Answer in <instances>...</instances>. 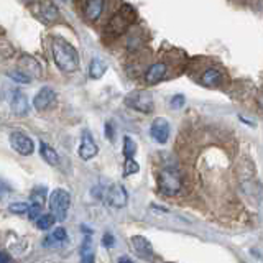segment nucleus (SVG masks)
<instances>
[{
	"label": "nucleus",
	"instance_id": "obj_5",
	"mask_svg": "<svg viewBox=\"0 0 263 263\" xmlns=\"http://www.w3.org/2000/svg\"><path fill=\"white\" fill-rule=\"evenodd\" d=\"M125 102L132 109L145 114H150L153 110V97L150 92H145V90H135V92H132Z\"/></svg>",
	"mask_w": 263,
	"mask_h": 263
},
{
	"label": "nucleus",
	"instance_id": "obj_16",
	"mask_svg": "<svg viewBox=\"0 0 263 263\" xmlns=\"http://www.w3.org/2000/svg\"><path fill=\"white\" fill-rule=\"evenodd\" d=\"M104 10V0H87L84 5V13L89 22H96Z\"/></svg>",
	"mask_w": 263,
	"mask_h": 263
},
{
	"label": "nucleus",
	"instance_id": "obj_21",
	"mask_svg": "<svg viewBox=\"0 0 263 263\" xmlns=\"http://www.w3.org/2000/svg\"><path fill=\"white\" fill-rule=\"evenodd\" d=\"M54 222H56V219H54V216H53L51 212H49V214H41V216L36 219V227L40 230H48V229H51L54 226Z\"/></svg>",
	"mask_w": 263,
	"mask_h": 263
},
{
	"label": "nucleus",
	"instance_id": "obj_1",
	"mask_svg": "<svg viewBox=\"0 0 263 263\" xmlns=\"http://www.w3.org/2000/svg\"><path fill=\"white\" fill-rule=\"evenodd\" d=\"M51 53L56 66L64 72H72L79 68L78 49L63 38H54L51 43Z\"/></svg>",
	"mask_w": 263,
	"mask_h": 263
},
{
	"label": "nucleus",
	"instance_id": "obj_11",
	"mask_svg": "<svg viewBox=\"0 0 263 263\" xmlns=\"http://www.w3.org/2000/svg\"><path fill=\"white\" fill-rule=\"evenodd\" d=\"M54 99H56V92L51 87H41L38 90V94L35 96V99H33V105H35V109L38 110H45L54 102Z\"/></svg>",
	"mask_w": 263,
	"mask_h": 263
},
{
	"label": "nucleus",
	"instance_id": "obj_27",
	"mask_svg": "<svg viewBox=\"0 0 263 263\" xmlns=\"http://www.w3.org/2000/svg\"><path fill=\"white\" fill-rule=\"evenodd\" d=\"M30 209V205L27 202H12L8 205V211L12 214H27Z\"/></svg>",
	"mask_w": 263,
	"mask_h": 263
},
{
	"label": "nucleus",
	"instance_id": "obj_15",
	"mask_svg": "<svg viewBox=\"0 0 263 263\" xmlns=\"http://www.w3.org/2000/svg\"><path fill=\"white\" fill-rule=\"evenodd\" d=\"M164 74H166V64L164 63H155L152 64L148 71L145 72V81L146 84H156V82H160Z\"/></svg>",
	"mask_w": 263,
	"mask_h": 263
},
{
	"label": "nucleus",
	"instance_id": "obj_20",
	"mask_svg": "<svg viewBox=\"0 0 263 263\" xmlns=\"http://www.w3.org/2000/svg\"><path fill=\"white\" fill-rule=\"evenodd\" d=\"M81 263H94V247L90 238H86L81 247Z\"/></svg>",
	"mask_w": 263,
	"mask_h": 263
},
{
	"label": "nucleus",
	"instance_id": "obj_4",
	"mask_svg": "<svg viewBox=\"0 0 263 263\" xmlns=\"http://www.w3.org/2000/svg\"><path fill=\"white\" fill-rule=\"evenodd\" d=\"M158 187L164 196H175L181 191V175L175 168H164L158 173Z\"/></svg>",
	"mask_w": 263,
	"mask_h": 263
},
{
	"label": "nucleus",
	"instance_id": "obj_30",
	"mask_svg": "<svg viewBox=\"0 0 263 263\" xmlns=\"http://www.w3.org/2000/svg\"><path fill=\"white\" fill-rule=\"evenodd\" d=\"M114 243H115V238H114L112 234H105V235L102 237V245L107 247V249H110V247H112Z\"/></svg>",
	"mask_w": 263,
	"mask_h": 263
},
{
	"label": "nucleus",
	"instance_id": "obj_33",
	"mask_svg": "<svg viewBox=\"0 0 263 263\" xmlns=\"http://www.w3.org/2000/svg\"><path fill=\"white\" fill-rule=\"evenodd\" d=\"M119 263H134V261H132L128 257H120L119 258Z\"/></svg>",
	"mask_w": 263,
	"mask_h": 263
},
{
	"label": "nucleus",
	"instance_id": "obj_36",
	"mask_svg": "<svg viewBox=\"0 0 263 263\" xmlns=\"http://www.w3.org/2000/svg\"><path fill=\"white\" fill-rule=\"evenodd\" d=\"M63 2H66V0H63Z\"/></svg>",
	"mask_w": 263,
	"mask_h": 263
},
{
	"label": "nucleus",
	"instance_id": "obj_34",
	"mask_svg": "<svg viewBox=\"0 0 263 263\" xmlns=\"http://www.w3.org/2000/svg\"><path fill=\"white\" fill-rule=\"evenodd\" d=\"M258 104H260V107H261V110H263V96H260V99H258Z\"/></svg>",
	"mask_w": 263,
	"mask_h": 263
},
{
	"label": "nucleus",
	"instance_id": "obj_28",
	"mask_svg": "<svg viewBox=\"0 0 263 263\" xmlns=\"http://www.w3.org/2000/svg\"><path fill=\"white\" fill-rule=\"evenodd\" d=\"M41 211H43V205H38V204H31L30 209H28V217L30 220H36L41 216Z\"/></svg>",
	"mask_w": 263,
	"mask_h": 263
},
{
	"label": "nucleus",
	"instance_id": "obj_19",
	"mask_svg": "<svg viewBox=\"0 0 263 263\" xmlns=\"http://www.w3.org/2000/svg\"><path fill=\"white\" fill-rule=\"evenodd\" d=\"M105 71H107V64L102 60L94 58V60L90 61V64H89V76L92 78V79H101L105 74Z\"/></svg>",
	"mask_w": 263,
	"mask_h": 263
},
{
	"label": "nucleus",
	"instance_id": "obj_23",
	"mask_svg": "<svg viewBox=\"0 0 263 263\" xmlns=\"http://www.w3.org/2000/svg\"><path fill=\"white\" fill-rule=\"evenodd\" d=\"M137 153V143L130 137L123 138V156L125 158H134Z\"/></svg>",
	"mask_w": 263,
	"mask_h": 263
},
{
	"label": "nucleus",
	"instance_id": "obj_2",
	"mask_svg": "<svg viewBox=\"0 0 263 263\" xmlns=\"http://www.w3.org/2000/svg\"><path fill=\"white\" fill-rule=\"evenodd\" d=\"M134 18H135L134 8H132L130 5H122L120 10L112 16L109 23H107L104 33L109 38L119 36V35H122V33L128 28V25L134 22Z\"/></svg>",
	"mask_w": 263,
	"mask_h": 263
},
{
	"label": "nucleus",
	"instance_id": "obj_13",
	"mask_svg": "<svg viewBox=\"0 0 263 263\" xmlns=\"http://www.w3.org/2000/svg\"><path fill=\"white\" fill-rule=\"evenodd\" d=\"M132 245H134L135 252L142 258H146V260H152L153 258V247H152V243L148 242L145 237H142V235H134V237H132Z\"/></svg>",
	"mask_w": 263,
	"mask_h": 263
},
{
	"label": "nucleus",
	"instance_id": "obj_10",
	"mask_svg": "<svg viewBox=\"0 0 263 263\" xmlns=\"http://www.w3.org/2000/svg\"><path fill=\"white\" fill-rule=\"evenodd\" d=\"M18 69L23 72V74H27V76L30 79L33 78H40L41 76V66L40 63L35 60V58H31V56H22L20 58V61H18Z\"/></svg>",
	"mask_w": 263,
	"mask_h": 263
},
{
	"label": "nucleus",
	"instance_id": "obj_29",
	"mask_svg": "<svg viewBox=\"0 0 263 263\" xmlns=\"http://www.w3.org/2000/svg\"><path fill=\"white\" fill-rule=\"evenodd\" d=\"M183 105H184V96L178 94V96H175V97L171 99V107H173V109H181Z\"/></svg>",
	"mask_w": 263,
	"mask_h": 263
},
{
	"label": "nucleus",
	"instance_id": "obj_35",
	"mask_svg": "<svg viewBox=\"0 0 263 263\" xmlns=\"http://www.w3.org/2000/svg\"><path fill=\"white\" fill-rule=\"evenodd\" d=\"M25 2H30V0H25Z\"/></svg>",
	"mask_w": 263,
	"mask_h": 263
},
{
	"label": "nucleus",
	"instance_id": "obj_12",
	"mask_svg": "<svg viewBox=\"0 0 263 263\" xmlns=\"http://www.w3.org/2000/svg\"><path fill=\"white\" fill-rule=\"evenodd\" d=\"M38 15L40 18L46 22V23H54L58 18H60V10L56 8V5L49 0H45L38 5Z\"/></svg>",
	"mask_w": 263,
	"mask_h": 263
},
{
	"label": "nucleus",
	"instance_id": "obj_32",
	"mask_svg": "<svg viewBox=\"0 0 263 263\" xmlns=\"http://www.w3.org/2000/svg\"><path fill=\"white\" fill-rule=\"evenodd\" d=\"M8 191V187L2 183V181H0V197H4V194Z\"/></svg>",
	"mask_w": 263,
	"mask_h": 263
},
{
	"label": "nucleus",
	"instance_id": "obj_6",
	"mask_svg": "<svg viewBox=\"0 0 263 263\" xmlns=\"http://www.w3.org/2000/svg\"><path fill=\"white\" fill-rule=\"evenodd\" d=\"M10 145L16 153L23 155V156H28L35 152V143H33V140L28 135H25L23 132H12Z\"/></svg>",
	"mask_w": 263,
	"mask_h": 263
},
{
	"label": "nucleus",
	"instance_id": "obj_9",
	"mask_svg": "<svg viewBox=\"0 0 263 263\" xmlns=\"http://www.w3.org/2000/svg\"><path fill=\"white\" fill-rule=\"evenodd\" d=\"M150 132H152V137L158 143H166L168 138H170V123H168V120L163 119V117L155 119L153 123H152Z\"/></svg>",
	"mask_w": 263,
	"mask_h": 263
},
{
	"label": "nucleus",
	"instance_id": "obj_24",
	"mask_svg": "<svg viewBox=\"0 0 263 263\" xmlns=\"http://www.w3.org/2000/svg\"><path fill=\"white\" fill-rule=\"evenodd\" d=\"M66 238H68V232H66V229L64 227H58L54 232L46 238V240H49V243H63Z\"/></svg>",
	"mask_w": 263,
	"mask_h": 263
},
{
	"label": "nucleus",
	"instance_id": "obj_14",
	"mask_svg": "<svg viewBox=\"0 0 263 263\" xmlns=\"http://www.w3.org/2000/svg\"><path fill=\"white\" fill-rule=\"evenodd\" d=\"M10 105H12L13 114H16V115H27L28 114V99L18 89L12 92Z\"/></svg>",
	"mask_w": 263,
	"mask_h": 263
},
{
	"label": "nucleus",
	"instance_id": "obj_31",
	"mask_svg": "<svg viewBox=\"0 0 263 263\" xmlns=\"http://www.w3.org/2000/svg\"><path fill=\"white\" fill-rule=\"evenodd\" d=\"M0 263H13V260L10 258V255H8L7 252L0 250Z\"/></svg>",
	"mask_w": 263,
	"mask_h": 263
},
{
	"label": "nucleus",
	"instance_id": "obj_8",
	"mask_svg": "<svg viewBox=\"0 0 263 263\" xmlns=\"http://www.w3.org/2000/svg\"><path fill=\"white\" fill-rule=\"evenodd\" d=\"M99 153V148L94 142L92 135H90V132H84L81 137V145H79V156L82 160H90L94 158V156Z\"/></svg>",
	"mask_w": 263,
	"mask_h": 263
},
{
	"label": "nucleus",
	"instance_id": "obj_17",
	"mask_svg": "<svg viewBox=\"0 0 263 263\" xmlns=\"http://www.w3.org/2000/svg\"><path fill=\"white\" fill-rule=\"evenodd\" d=\"M40 155H41V158H43L46 163L51 164V166H56V164L60 163V156H58V153L49 145H46L45 142L40 143Z\"/></svg>",
	"mask_w": 263,
	"mask_h": 263
},
{
	"label": "nucleus",
	"instance_id": "obj_3",
	"mask_svg": "<svg viewBox=\"0 0 263 263\" xmlns=\"http://www.w3.org/2000/svg\"><path fill=\"white\" fill-rule=\"evenodd\" d=\"M48 205H49V212L53 214L56 220L63 222L66 217H68V209L71 205V196L68 191L58 187L49 194L48 197Z\"/></svg>",
	"mask_w": 263,
	"mask_h": 263
},
{
	"label": "nucleus",
	"instance_id": "obj_25",
	"mask_svg": "<svg viewBox=\"0 0 263 263\" xmlns=\"http://www.w3.org/2000/svg\"><path fill=\"white\" fill-rule=\"evenodd\" d=\"M140 166L134 158H125V164H123V176H130L138 173Z\"/></svg>",
	"mask_w": 263,
	"mask_h": 263
},
{
	"label": "nucleus",
	"instance_id": "obj_7",
	"mask_svg": "<svg viewBox=\"0 0 263 263\" xmlns=\"http://www.w3.org/2000/svg\"><path fill=\"white\" fill-rule=\"evenodd\" d=\"M107 201L112 205V208H125L127 202H128V193L125 186L122 184H112L109 193H107Z\"/></svg>",
	"mask_w": 263,
	"mask_h": 263
},
{
	"label": "nucleus",
	"instance_id": "obj_18",
	"mask_svg": "<svg viewBox=\"0 0 263 263\" xmlns=\"http://www.w3.org/2000/svg\"><path fill=\"white\" fill-rule=\"evenodd\" d=\"M201 82L208 87H216L222 82V74L217 69H208L201 76Z\"/></svg>",
	"mask_w": 263,
	"mask_h": 263
},
{
	"label": "nucleus",
	"instance_id": "obj_22",
	"mask_svg": "<svg viewBox=\"0 0 263 263\" xmlns=\"http://www.w3.org/2000/svg\"><path fill=\"white\" fill-rule=\"evenodd\" d=\"M31 201H33V204L45 205V202L48 201V191L45 187H36L35 191L31 193Z\"/></svg>",
	"mask_w": 263,
	"mask_h": 263
},
{
	"label": "nucleus",
	"instance_id": "obj_26",
	"mask_svg": "<svg viewBox=\"0 0 263 263\" xmlns=\"http://www.w3.org/2000/svg\"><path fill=\"white\" fill-rule=\"evenodd\" d=\"M8 76H10L15 82H20V84H30L31 79L27 76V74H23L20 69H13V71H8L7 72Z\"/></svg>",
	"mask_w": 263,
	"mask_h": 263
}]
</instances>
